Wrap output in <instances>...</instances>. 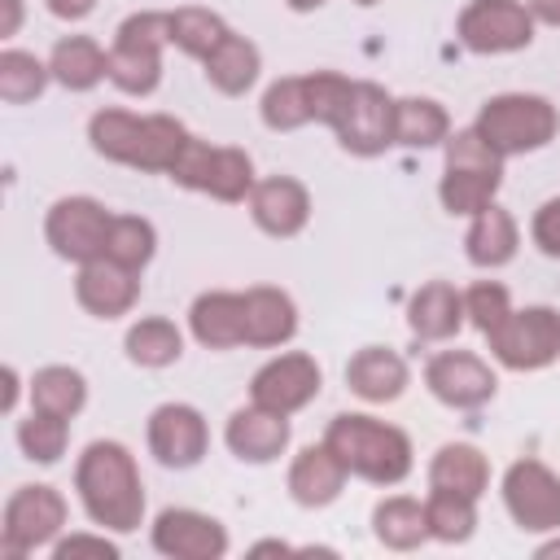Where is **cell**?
<instances>
[{
    "mask_svg": "<svg viewBox=\"0 0 560 560\" xmlns=\"http://www.w3.org/2000/svg\"><path fill=\"white\" fill-rule=\"evenodd\" d=\"M74 490H79V503H83L92 525L114 529V534L140 529V521H144V481H140L136 455L122 442H114V438L88 442L79 464H74Z\"/></svg>",
    "mask_w": 560,
    "mask_h": 560,
    "instance_id": "6da1fadb",
    "label": "cell"
},
{
    "mask_svg": "<svg viewBox=\"0 0 560 560\" xmlns=\"http://www.w3.org/2000/svg\"><path fill=\"white\" fill-rule=\"evenodd\" d=\"M464 315H468V324L486 337V332H494V328L512 315V293H508L499 280H477V284L464 289Z\"/></svg>",
    "mask_w": 560,
    "mask_h": 560,
    "instance_id": "60d3db41",
    "label": "cell"
},
{
    "mask_svg": "<svg viewBox=\"0 0 560 560\" xmlns=\"http://www.w3.org/2000/svg\"><path fill=\"white\" fill-rule=\"evenodd\" d=\"M122 350L131 363L140 368H171L179 354H184V332L166 319V315H144L127 328L122 337Z\"/></svg>",
    "mask_w": 560,
    "mask_h": 560,
    "instance_id": "d6a6232c",
    "label": "cell"
},
{
    "mask_svg": "<svg viewBox=\"0 0 560 560\" xmlns=\"http://www.w3.org/2000/svg\"><path fill=\"white\" fill-rule=\"evenodd\" d=\"M529 236H534V245H538L547 258H560V197H547V201L534 210Z\"/></svg>",
    "mask_w": 560,
    "mask_h": 560,
    "instance_id": "b9f144b4",
    "label": "cell"
},
{
    "mask_svg": "<svg viewBox=\"0 0 560 560\" xmlns=\"http://www.w3.org/2000/svg\"><path fill=\"white\" fill-rule=\"evenodd\" d=\"M262 122L271 131H298L311 122V105H306V83L302 74H284L276 79L267 92H262V105H258Z\"/></svg>",
    "mask_w": 560,
    "mask_h": 560,
    "instance_id": "74e56055",
    "label": "cell"
},
{
    "mask_svg": "<svg viewBox=\"0 0 560 560\" xmlns=\"http://www.w3.org/2000/svg\"><path fill=\"white\" fill-rule=\"evenodd\" d=\"M179 188H192V192H206L214 201H249L254 192V158L236 144H210V140H188L184 153L175 158V166L166 171Z\"/></svg>",
    "mask_w": 560,
    "mask_h": 560,
    "instance_id": "8992f818",
    "label": "cell"
},
{
    "mask_svg": "<svg viewBox=\"0 0 560 560\" xmlns=\"http://www.w3.org/2000/svg\"><path fill=\"white\" fill-rule=\"evenodd\" d=\"M529 13H534V22L560 26V0H529Z\"/></svg>",
    "mask_w": 560,
    "mask_h": 560,
    "instance_id": "bcb514c9",
    "label": "cell"
},
{
    "mask_svg": "<svg viewBox=\"0 0 560 560\" xmlns=\"http://www.w3.org/2000/svg\"><path fill=\"white\" fill-rule=\"evenodd\" d=\"M324 442L341 455L350 477H363L372 486H398L411 472V438L376 416L341 411L328 420Z\"/></svg>",
    "mask_w": 560,
    "mask_h": 560,
    "instance_id": "3957f363",
    "label": "cell"
},
{
    "mask_svg": "<svg viewBox=\"0 0 560 560\" xmlns=\"http://www.w3.org/2000/svg\"><path fill=\"white\" fill-rule=\"evenodd\" d=\"M354 4H363V9H368V4H376V0H354Z\"/></svg>",
    "mask_w": 560,
    "mask_h": 560,
    "instance_id": "816d5d0a",
    "label": "cell"
},
{
    "mask_svg": "<svg viewBox=\"0 0 560 560\" xmlns=\"http://www.w3.org/2000/svg\"><path fill=\"white\" fill-rule=\"evenodd\" d=\"M499 184H503V171H468V166H446V171H442V184H438V197H442V206H446L451 214L472 219V214H481V210L494 201Z\"/></svg>",
    "mask_w": 560,
    "mask_h": 560,
    "instance_id": "836d02e7",
    "label": "cell"
},
{
    "mask_svg": "<svg viewBox=\"0 0 560 560\" xmlns=\"http://www.w3.org/2000/svg\"><path fill=\"white\" fill-rule=\"evenodd\" d=\"M48 70L66 92H92L101 79H109V52L92 35H61L48 52Z\"/></svg>",
    "mask_w": 560,
    "mask_h": 560,
    "instance_id": "d4e9b609",
    "label": "cell"
},
{
    "mask_svg": "<svg viewBox=\"0 0 560 560\" xmlns=\"http://www.w3.org/2000/svg\"><path fill=\"white\" fill-rule=\"evenodd\" d=\"M394 114H398V101L381 83L359 79L350 88V101H346L341 118L332 122V131H337V140H341L346 153L376 158V153H385L394 144Z\"/></svg>",
    "mask_w": 560,
    "mask_h": 560,
    "instance_id": "7c38bea8",
    "label": "cell"
},
{
    "mask_svg": "<svg viewBox=\"0 0 560 560\" xmlns=\"http://www.w3.org/2000/svg\"><path fill=\"white\" fill-rule=\"evenodd\" d=\"M289 438H293L289 416L267 411V407H258V402L236 407V411L228 416V429H223V442H228V451H232L241 464H271V459H280L284 446H289Z\"/></svg>",
    "mask_w": 560,
    "mask_h": 560,
    "instance_id": "ac0fdd59",
    "label": "cell"
},
{
    "mask_svg": "<svg viewBox=\"0 0 560 560\" xmlns=\"http://www.w3.org/2000/svg\"><path fill=\"white\" fill-rule=\"evenodd\" d=\"M22 26V0H0V35H18Z\"/></svg>",
    "mask_w": 560,
    "mask_h": 560,
    "instance_id": "f6af8a7d",
    "label": "cell"
},
{
    "mask_svg": "<svg viewBox=\"0 0 560 560\" xmlns=\"http://www.w3.org/2000/svg\"><path fill=\"white\" fill-rule=\"evenodd\" d=\"M88 140L105 162L136 166L149 175H166L192 131L171 114H127V109H96L88 122Z\"/></svg>",
    "mask_w": 560,
    "mask_h": 560,
    "instance_id": "7a4b0ae2",
    "label": "cell"
},
{
    "mask_svg": "<svg viewBox=\"0 0 560 560\" xmlns=\"http://www.w3.org/2000/svg\"><path fill=\"white\" fill-rule=\"evenodd\" d=\"M171 44L166 13L144 9L118 22L109 44V83L127 96H153L162 83V48Z\"/></svg>",
    "mask_w": 560,
    "mask_h": 560,
    "instance_id": "5b68a950",
    "label": "cell"
},
{
    "mask_svg": "<svg viewBox=\"0 0 560 560\" xmlns=\"http://www.w3.org/2000/svg\"><path fill=\"white\" fill-rule=\"evenodd\" d=\"M188 332L206 350L245 346V293L210 289V293L192 298V306H188Z\"/></svg>",
    "mask_w": 560,
    "mask_h": 560,
    "instance_id": "44dd1931",
    "label": "cell"
},
{
    "mask_svg": "<svg viewBox=\"0 0 560 560\" xmlns=\"http://www.w3.org/2000/svg\"><path fill=\"white\" fill-rule=\"evenodd\" d=\"M455 35L477 57H503L534 44V13L525 0H468L459 9Z\"/></svg>",
    "mask_w": 560,
    "mask_h": 560,
    "instance_id": "9c48e42d",
    "label": "cell"
},
{
    "mask_svg": "<svg viewBox=\"0 0 560 560\" xmlns=\"http://www.w3.org/2000/svg\"><path fill=\"white\" fill-rule=\"evenodd\" d=\"M472 127L490 140V149L499 158H521V153H538L556 140L560 114L538 92H503V96H490L477 109Z\"/></svg>",
    "mask_w": 560,
    "mask_h": 560,
    "instance_id": "277c9868",
    "label": "cell"
},
{
    "mask_svg": "<svg viewBox=\"0 0 560 560\" xmlns=\"http://www.w3.org/2000/svg\"><path fill=\"white\" fill-rule=\"evenodd\" d=\"M144 438H149V455L162 464V468H197L206 459V446H210V429H206V416L188 402H162L149 424H144Z\"/></svg>",
    "mask_w": 560,
    "mask_h": 560,
    "instance_id": "9a60e30c",
    "label": "cell"
},
{
    "mask_svg": "<svg viewBox=\"0 0 560 560\" xmlns=\"http://www.w3.org/2000/svg\"><path fill=\"white\" fill-rule=\"evenodd\" d=\"M31 407L35 411H48V416H61V420H74L88 407V381H83V372L79 368H66V363L39 368L31 376Z\"/></svg>",
    "mask_w": 560,
    "mask_h": 560,
    "instance_id": "f546056e",
    "label": "cell"
},
{
    "mask_svg": "<svg viewBox=\"0 0 560 560\" xmlns=\"http://www.w3.org/2000/svg\"><path fill=\"white\" fill-rule=\"evenodd\" d=\"M57 560H74V556H96V560H118V542H109L105 534H70L61 542H52Z\"/></svg>",
    "mask_w": 560,
    "mask_h": 560,
    "instance_id": "7bdbcfd3",
    "label": "cell"
},
{
    "mask_svg": "<svg viewBox=\"0 0 560 560\" xmlns=\"http://www.w3.org/2000/svg\"><path fill=\"white\" fill-rule=\"evenodd\" d=\"M293 547L289 542H276V538H267V542H254L249 547V556H289Z\"/></svg>",
    "mask_w": 560,
    "mask_h": 560,
    "instance_id": "c3c4849f",
    "label": "cell"
},
{
    "mask_svg": "<svg viewBox=\"0 0 560 560\" xmlns=\"http://www.w3.org/2000/svg\"><path fill=\"white\" fill-rule=\"evenodd\" d=\"M109 223H114V210H105L96 197H61V201L48 206L44 236H48L57 258L83 267L92 258H105Z\"/></svg>",
    "mask_w": 560,
    "mask_h": 560,
    "instance_id": "30bf717a",
    "label": "cell"
},
{
    "mask_svg": "<svg viewBox=\"0 0 560 560\" xmlns=\"http://www.w3.org/2000/svg\"><path fill=\"white\" fill-rule=\"evenodd\" d=\"M424 521H429V538H438V542H468L472 529H477V499L433 486L429 499H424Z\"/></svg>",
    "mask_w": 560,
    "mask_h": 560,
    "instance_id": "d590c367",
    "label": "cell"
},
{
    "mask_svg": "<svg viewBox=\"0 0 560 560\" xmlns=\"http://www.w3.org/2000/svg\"><path fill=\"white\" fill-rule=\"evenodd\" d=\"M18 394H22V381H18V368L9 363V368H4V398H0V407L13 411V407H18Z\"/></svg>",
    "mask_w": 560,
    "mask_h": 560,
    "instance_id": "7dc6e473",
    "label": "cell"
},
{
    "mask_svg": "<svg viewBox=\"0 0 560 560\" xmlns=\"http://www.w3.org/2000/svg\"><path fill=\"white\" fill-rule=\"evenodd\" d=\"M153 254H158V232H153V223L140 219V214H114L109 241H105V258L140 276V271L153 262Z\"/></svg>",
    "mask_w": 560,
    "mask_h": 560,
    "instance_id": "e575fe53",
    "label": "cell"
},
{
    "mask_svg": "<svg viewBox=\"0 0 560 560\" xmlns=\"http://www.w3.org/2000/svg\"><path fill=\"white\" fill-rule=\"evenodd\" d=\"M166 31H171V44H175L184 57H197V61H206V57L232 35V26H228L214 9H201V4L171 9V13H166Z\"/></svg>",
    "mask_w": 560,
    "mask_h": 560,
    "instance_id": "4dcf8cb0",
    "label": "cell"
},
{
    "mask_svg": "<svg viewBox=\"0 0 560 560\" xmlns=\"http://www.w3.org/2000/svg\"><path fill=\"white\" fill-rule=\"evenodd\" d=\"M424 385L438 402L455 407V411H477L494 398L499 376L490 372V363L472 350H442L424 363Z\"/></svg>",
    "mask_w": 560,
    "mask_h": 560,
    "instance_id": "5bb4252c",
    "label": "cell"
},
{
    "mask_svg": "<svg viewBox=\"0 0 560 560\" xmlns=\"http://www.w3.org/2000/svg\"><path fill=\"white\" fill-rule=\"evenodd\" d=\"M503 508L525 534L560 529V472L542 459H516L503 472Z\"/></svg>",
    "mask_w": 560,
    "mask_h": 560,
    "instance_id": "8fae6325",
    "label": "cell"
},
{
    "mask_svg": "<svg viewBox=\"0 0 560 560\" xmlns=\"http://www.w3.org/2000/svg\"><path fill=\"white\" fill-rule=\"evenodd\" d=\"M551 556H560V538H556V542H542V547H538V560H551Z\"/></svg>",
    "mask_w": 560,
    "mask_h": 560,
    "instance_id": "f907efd6",
    "label": "cell"
},
{
    "mask_svg": "<svg viewBox=\"0 0 560 560\" xmlns=\"http://www.w3.org/2000/svg\"><path fill=\"white\" fill-rule=\"evenodd\" d=\"M293 13H311V9H319V4H328V0H284Z\"/></svg>",
    "mask_w": 560,
    "mask_h": 560,
    "instance_id": "681fc988",
    "label": "cell"
},
{
    "mask_svg": "<svg viewBox=\"0 0 560 560\" xmlns=\"http://www.w3.org/2000/svg\"><path fill=\"white\" fill-rule=\"evenodd\" d=\"M66 516L70 508L57 486H18L0 516V551L9 560H22L35 547L57 542V534L66 529Z\"/></svg>",
    "mask_w": 560,
    "mask_h": 560,
    "instance_id": "52a82bcc",
    "label": "cell"
},
{
    "mask_svg": "<svg viewBox=\"0 0 560 560\" xmlns=\"http://www.w3.org/2000/svg\"><path fill=\"white\" fill-rule=\"evenodd\" d=\"M44 4H48V13L61 18V22H83V18L96 9V0H44Z\"/></svg>",
    "mask_w": 560,
    "mask_h": 560,
    "instance_id": "ee69618b",
    "label": "cell"
},
{
    "mask_svg": "<svg viewBox=\"0 0 560 560\" xmlns=\"http://www.w3.org/2000/svg\"><path fill=\"white\" fill-rule=\"evenodd\" d=\"M429 486L481 499L486 486H490V464H486V455L472 442H446L429 459Z\"/></svg>",
    "mask_w": 560,
    "mask_h": 560,
    "instance_id": "83f0119b",
    "label": "cell"
},
{
    "mask_svg": "<svg viewBox=\"0 0 560 560\" xmlns=\"http://www.w3.org/2000/svg\"><path fill=\"white\" fill-rule=\"evenodd\" d=\"M319 385H324V372L311 354L302 350H289V354H276L267 359L254 381H249V402L267 407V411H280V416H293L302 407H311L319 398Z\"/></svg>",
    "mask_w": 560,
    "mask_h": 560,
    "instance_id": "4fadbf2b",
    "label": "cell"
},
{
    "mask_svg": "<svg viewBox=\"0 0 560 560\" xmlns=\"http://www.w3.org/2000/svg\"><path fill=\"white\" fill-rule=\"evenodd\" d=\"M153 551L171 560H223L228 529L197 508H166L153 521Z\"/></svg>",
    "mask_w": 560,
    "mask_h": 560,
    "instance_id": "2e32d148",
    "label": "cell"
},
{
    "mask_svg": "<svg viewBox=\"0 0 560 560\" xmlns=\"http://www.w3.org/2000/svg\"><path fill=\"white\" fill-rule=\"evenodd\" d=\"M346 477H350V468L341 464V455L328 442L302 446L289 464V494L298 508H328L346 490Z\"/></svg>",
    "mask_w": 560,
    "mask_h": 560,
    "instance_id": "ffe728a7",
    "label": "cell"
},
{
    "mask_svg": "<svg viewBox=\"0 0 560 560\" xmlns=\"http://www.w3.org/2000/svg\"><path fill=\"white\" fill-rule=\"evenodd\" d=\"M486 341L508 372H542L560 359V311L551 306L512 311L494 332H486Z\"/></svg>",
    "mask_w": 560,
    "mask_h": 560,
    "instance_id": "ba28073f",
    "label": "cell"
},
{
    "mask_svg": "<svg viewBox=\"0 0 560 560\" xmlns=\"http://www.w3.org/2000/svg\"><path fill=\"white\" fill-rule=\"evenodd\" d=\"M298 337V302L276 284L245 289V346L276 350Z\"/></svg>",
    "mask_w": 560,
    "mask_h": 560,
    "instance_id": "7402d4cb",
    "label": "cell"
},
{
    "mask_svg": "<svg viewBox=\"0 0 560 560\" xmlns=\"http://www.w3.org/2000/svg\"><path fill=\"white\" fill-rule=\"evenodd\" d=\"M451 136V114L433 96H402L394 114V144L402 149H433L446 144Z\"/></svg>",
    "mask_w": 560,
    "mask_h": 560,
    "instance_id": "1f68e13d",
    "label": "cell"
},
{
    "mask_svg": "<svg viewBox=\"0 0 560 560\" xmlns=\"http://www.w3.org/2000/svg\"><path fill=\"white\" fill-rule=\"evenodd\" d=\"M201 66H206V83H210L214 92H223V96H245V92L258 83L262 52H258L254 39H245V35L232 31Z\"/></svg>",
    "mask_w": 560,
    "mask_h": 560,
    "instance_id": "4316f807",
    "label": "cell"
},
{
    "mask_svg": "<svg viewBox=\"0 0 560 560\" xmlns=\"http://www.w3.org/2000/svg\"><path fill=\"white\" fill-rule=\"evenodd\" d=\"M48 83H52V70L35 52H22V48H4L0 52V101L4 105L39 101Z\"/></svg>",
    "mask_w": 560,
    "mask_h": 560,
    "instance_id": "8d00e7d4",
    "label": "cell"
},
{
    "mask_svg": "<svg viewBox=\"0 0 560 560\" xmlns=\"http://www.w3.org/2000/svg\"><path fill=\"white\" fill-rule=\"evenodd\" d=\"M302 83H306V105H311V122H324V127H332L337 118H341V109H346V101H350V79L346 74H337V70H311V74H302Z\"/></svg>",
    "mask_w": 560,
    "mask_h": 560,
    "instance_id": "ab89813d",
    "label": "cell"
},
{
    "mask_svg": "<svg viewBox=\"0 0 560 560\" xmlns=\"http://www.w3.org/2000/svg\"><path fill=\"white\" fill-rule=\"evenodd\" d=\"M464 319V293L451 280H424L407 302V324L420 341H451Z\"/></svg>",
    "mask_w": 560,
    "mask_h": 560,
    "instance_id": "cb8c5ba5",
    "label": "cell"
},
{
    "mask_svg": "<svg viewBox=\"0 0 560 560\" xmlns=\"http://www.w3.org/2000/svg\"><path fill=\"white\" fill-rule=\"evenodd\" d=\"M66 442H70V420H61V416L31 407V416L18 424V446L31 464H57L66 455Z\"/></svg>",
    "mask_w": 560,
    "mask_h": 560,
    "instance_id": "f35d334b",
    "label": "cell"
},
{
    "mask_svg": "<svg viewBox=\"0 0 560 560\" xmlns=\"http://www.w3.org/2000/svg\"><path fill=\"white\" fill-rule=\"evenodd\" d=\"M249 219H254L258 232H267L276 241L298 236L306 228V219H311V192H306V184L293 179V175H267V179H258L254 192H249Z\"/></svg>",
    "mask_w": 560,
    "mask_h": 560,
    "instance_id": "e0dca14e",
    "label": "cell"
},
{
    "mask_svg": "<svg viewBox=\"0 0 560 560\" xmlns=\"http://www.w3.org/2000/svg\"><path fill=\"white\" fill-rule=\"evenodd\" d=\"M516 245H521V232H516V219L503 210V206H486L481 214H472L468 232H464V254L472 267H508L516 258Z\"/></svg>",
    "mask_w": 560,
    "mask_h": 560,
    "instance_id": "484cf974",
    "label": "cell"
},
{
    "mask_svg": "<svg viewBox=\"0 0 560 560\" xmlns=\"http://www.w3.org/2000/svg\"><path fill=\"white\" fill-rule=\"evenodd\" d=\"M346 385L363 402H394L411 385V372H407V359L398 350H389V346H363L346 363Z\"/></svg>",
    "mask_w": 560,
    "mask_h": 560,
    "instance_id": "603a6c76",
    "label": "cell"
},
{
    "mask_svg": "<svg viewBox=\"0 0 560 560\" xmlns=\"http://www.w3.org/2000/svg\"><path fill=\"white\" fill-rule=\"evenodd\" d=\"M74 298H79V306H83L88 315H96V319H118V315H127V311L136 306V298H140V276L127 271V267H118V262H109V258H92V262H83L79 276H74Z\"/></svg>",
    "mask_w": 560,
    "mask_h": 560,
    "instance_id": "d6986e66",
    "label": "cell"
},
{
    "mask_svg": "<svg viewBox=\"0 0 560 560\" xmlns=\"http://www.w3.org/2000/svg\"><path fill=\"white\" fill-rule=\"evenodd\" d=\"M372 534L381 547L389 551H416L429 538V521H424V503L407 499V494H389L372 508Z\"/></svg>",
    "mask_w": 560,
    "mask_h": 560,
    "instance_id": "f1b7e54d",
    "label": "cell"
}]
</instances>
